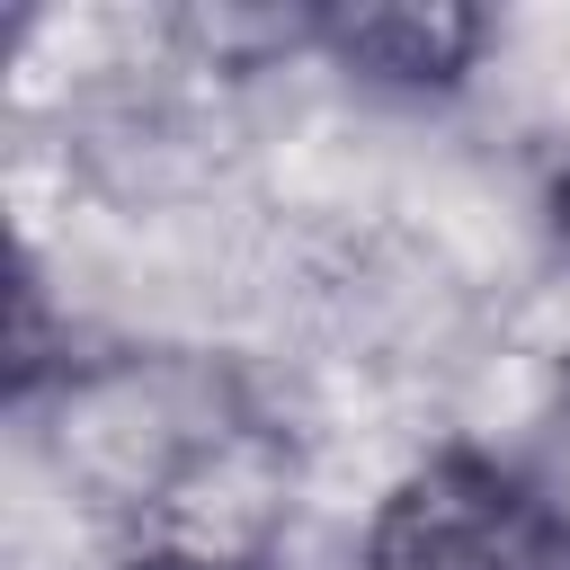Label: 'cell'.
<instances>
[{"label": "cell", "mask_w": 570, "mask_h": 570, "mask_svg": "<svg viewBox=\"0 0 570 570\" xmlns=\"http://www.w3.org/2000/svg\"><path fill=\"white\" fill-rule=\"evenodd\" d=\"M365 570H570V508L508 463L445 454L383 499Z\"/></svg>", "instance_id": "obj_1"}, {"label": "cell", "mask_w": 570, "mask_h": 570, "mask_svg": "<svg viewBox=\"0 0 570 570\" xmlns=\"http://www.w3.org/2000/svg\"><path fill=\"white\" fill-rule=\"evenodd\" d=\"M330 45L356 62V71H374V80H401V89H436V80H454L463 62H472V45H481V18L472 9H347V18H330Z\"/></svg>", "instance_id": "obj_2"}, {"label": "cell", "mask_w": 570, "mask_h": 570, "mask_svg": "<svg viewBox=\"0 0 570 570\" xmlns=\"http://www.w3.org/2000/svg\"><path fill=\"white\" fill-rule=\"evenodd\" d=\"M125 570H258V561H232V552H196V543H169V552H142Z\"/></svg>", "instance_id": "obj_3"}, {"label": "cell", "mask_w": 570, "mask_h": 570, "mask_svg": "<svg viewBox=\"0 0 570 570\" xmlns=\"http://www.w3.org/2000/svg\"><path fill=\"white\" fill-rule=\"evenodd\" d=\"M552 223H561V240H570V169H561V187H552Z\"/></svg>", "instance_id": "obj_4"}]
</instances>
